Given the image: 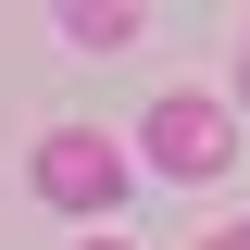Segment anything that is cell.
<instances>
[{"label":"cell","instance_id":"1","mask_svg":"<svg viewBox=\"0 0 250 250\" xmlns=\"http://www.w3.org/2000/svg\"><path fill=\"white\" fill-rule=\"evenodd\" d=\"M38 200H50V213H113L125 200V150L100 125H50V138H38Z\"/></svg>","mask_w":250,"mask_h":250},{"label":"cell","instance_id":"2","mask_svg":"<svg viewBox=\"0 0 250 250\" xmlns=\"http://www.w3.org/2000/svg\"><path fill=\"white\" fill-rule=\"evenodd\" d=\"M150 163H163V175H188V188L225 175V163H238L225 100H213V88H163V100H150Z\"/></svg>","mask_w":250,"mask_h":250},{"label":"cell","instance_id":"3","mask_svg":"<svg viewBox=\"0 0 250 250\" xmlns=\"http://www.w3.org/2000/svg\"><path fill=\"white\" fill-rule=\"evenodd\" d=\"M50 25L75 38V50H125V38L150 25V0H50Z\"/></svg>","mask_w":250,"mask_h":250},{"label":"cell","instance_id":"4","mask_svg":"<svg viewBox=\"0 0 250 250\" xmlns=\"http://www.w3.org/2000/svg\"><path fill=\"white\" fill-rule=\"evenodd\" d=\"M200 250H250V213H238V225H225V238H200Z\"/></svg>","mask_w":250,"mask_h":250},{"label":"cell","instance_id":"5","mask_svg":"<svg viewBox=\"0 0 250 250\" xmlns=\"http://www.w3.org/2000/svg\"><path fill=\"white\" fill-rule=\"evenodd\" d=\"M238 100H250V50H238Z\"/></svg>","mask_w":250,"mask_h":250},{"label":"cell","instance_id":"6","mask_svg":"<svg viewBox=\"0 0 250 250\" xmlns=\"http://www.w3.org/2000/svg\"><path fill=\"white\" fill-rule=\"evenodd\" d=\"M88 250H125V238H88Z\"/></svg>","mask_w":250,"mask_h":250}]
</instances>
